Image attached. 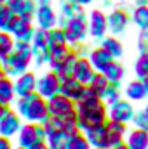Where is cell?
<instances>
[{
	"label": "cell",
	"instance_id": "cell-1",
	"mask_svg": "<svg viewBox=\"0 0 148 149\" xmlns=\"http://www.w3.org/2000/svg\"><path fill=\"white\" fill-rule=\"evenodd\" d=\"M75 111H77V121H78V128L85 130L92 125H99L106 121V104L103 102L101 97L92 95L87 87H85V94L82 99H78L75 102Z\"/></svg>",
	"mask_w": 148,
	"mask_h": 149
},
{
	"label": "cell",
	"instance_id": "cell-2",
	"mask_svg": "<svg viewBox=\"0 0 148 149\" xmlns=\"http://www.w3.org/2000/svg\"><path fill=\"white\" fill-rule=\"evenodd\" d=\"M12 108L18 111V114L25 120V121H35L42 123L47 116V99H44L37 92H30L26 95H19L16 97Z\"/></svg>",
	"mask_w": 148,
	"mask_h": 149
},
{
	"label": "cell",
	"instance_id": "cell-3",
	"mask_svg": "<svg viewBox=\"0 0 148 149\" xmlns=\"http://www.w3.org/2000/svg\"><path fill=\"white\" fill-rule=\"evenodd\" d=\"M45 141V134L40 123L35 121H23L19 132L16 134V144L21 148L30 149L32 146H35L38 142Z\"/></svg>",
	"mask_w": 148,
	"mask_h": 149
},
{
	"label": "cell",
	"instance_id": "cell-4",
	"mask_svg": "<svg viewBox=\"0 0 148 149\" xmlns=\"http://www.w3.org/2000/svg\"><path fill=\"white\" fill-rule=\"evenodd\" d=\"M63 31H65V37L68 45L72 47L75 43H80L84 38L87 37V19H85V14L84 16H73L70 17L65 24H63Z\"/></svg>",
	"mask_w": 148,
	"mask_h": 149
},
{
	"label": "cell",
	"instance_id": "cell-5",
	"mask_svg": "<svg viewBox=\"0 0 148 149\" xmlns=\"http://www.w3.org/2000/svg\"><path fill=\"white\" fill-rule=\"evenodd\" d=\"M30 68H32V61L23 57V56H19L14 50L9 56L2 57V71L9 78H16L18 74H21L23 71H26Z\"/></svg>",
	"mask_w": 148,
	"mask_h": 149
},
{
	"label": "cell",
	"instance_id": "cell-6",
	"mask_svg": "<svg viewBox=\"0 0 148 149\" xmlns=\"http://www.w3.org/2000/svg\"><path fill=\"white\" fill-rule=\"evenodd\" d=\"M59 83H61L59 76L52 70L44 71L42 74H37V88H35V92L40 94L44 99H49V97H52L54 94L59 92Z\"/></svg>",
	"mask_w": 148,
	"mask_h": 149
},
{
	"label": "cell",
	"instance_id": "cell-7",
	"mask_svg": "<svg viewBox=\"0 0 148 149\" xmlns=\"http://www.w3.org/2000/svg\"><path fill=\"white\" fill-rule=\"evenodd\" d=\"M33 24L37 28H42V30H51V28L58 26V12L54 10V7L51 5V2L37 3Z\"/></svg>",
	"mask_w": 148,
	"mask_h": 149
},
{
	"label": "cell",
	"instance_id": "cell-8",
	"mask_svg": "<svg viewBox=\"0 0 148 149\" xmlns=\"http://www.w3.org/2000/svg\"><path fill=\"white\" fill-rule=\"evenodd\" d=\"M23 121H25V120L18 114V111H16L12 106H9V108L4 111V114L0 116V135H5V137L14 139L16 134L19 132Z\"/></svg>",
	"mask_w": 148,
	"mask_h": 149
},
{
	"label": "cell",
	"instance_id": "cell-9",
	"mask_svg": "<svg viewBox=\"0 0 148 149\" xmlns=\"http://www.w3.org/2000/svg\"><path fill=\"white\" fill-rule=\"evenodd\" d=\"M77 57H78V54H77V50L75 49H68L59 59H56V61H51V64H49V70H52L54 73L59 76V80H65V78H68V76H72V70H73V64L75 61H77Z\"/></svg>",
	"mask_w": 148,
	"mask_h": 149
},
{
	"label": "cell",
	"instance_id": "cell-10",
	"mask_svg": "<svg viewBox=\"0 0 148 149\" xmlns=\"http://www.w3.org/2000/svg\"><path fill=\"white\" fill-rule=\"evenodd\" d=\"M47 111L52 116L61 118L68 113L75 111V102L72 99H68L66 95H63L61 92H58V94H54L52 97L47 99Z\"/></svg>",
	"mask_w": 148,
	"mask_h": 149
},
{
	"label": "cell",
	"instance_id": "cell-11",
	"mask_svg": "<svg viewBox=\"0 0 148 149\" xmlns=\"http://www.w3.org/2000/svg\"><path fill=\"white\" fill-rule=\"evenodd\" d=\"M33 31H35L33 21H25L19 16L14 17V21L11 24V30H9V33L14 37L16 42H32Z\"/></svg>",
	"mask_w": 148,
	"mask_h": 149
},
{
	"label": "cell",
	"instance_id": "cell-12",
	"mask_svg": "<svg viewBox=\"0 0 148 149\" xmlns=\"http://www.w3.org/2000/svg\"><path fill=\"white\" fill-rule=\"evenodd\" d=\"M84 135L87 137L91 148H105L110 149L108 146V130H106V125L105 123H99V125H92L85 130H82Z\"/></svg>",
	"mask_w": 148,
	"mask_h": 149
},
{
	"label": "cell",
	"instance_id": "cell-13",
	"mask_svg": "<svg viewBox=\"0 0 148 149\" xmlns=\"http://www.w3.org/2000/svg\"><path fill=\"white\" fill-rule=\"evenodd\" d=\"M14 80V90H16V95H26L30 92H35L37 88V73L32 71V70H26L21 74H18Z\"/></svg>",
	"mask_w": 148,
	"mask_h": 149
},
{
	"label": "cell",
	"instance_id": "cell-14",
	"mask_svg": "<svg viewBox=\"0 0 148 149\" xmlns=\"http://www.w3.org/2000/svg\"><path fill=\"white\" fill-rule=\"evenodd\" d=\"M59 92H61L63 95H66L68 99H72L73 102H77V101L82 99L84 94H85V83L78 81L75 76H68V78L61 80V83H59Z\"/></svg>",
	"mask_w": 148,
	"mask_h": 149
},
{
	"label": "cell",
	"instance_id": "cell-15",
	"mask_svg": "<svg viewBox=\"0 0 148 149\" xmlns=\"http://www.w3.org/2000/svg\"><path fill=\"white\" fill-rule=\"evenodd\" d=\"M106 30H108L106 16H105L101 10H98V9L91 10V14H89V21H87V31L91 33V37L101 38L105 33H106Z\"/></svg>",
	"mask_w": 148,
	"mask_h": 149
},
{
	"label": "cell",
	"instance_id": "cell-16",
	"mask_svg": "<svg viewBox=\"0 0 148 149\" xmlns=\"http://www.w3.org/2000/svg\"><path fill=\"white\" fill-rule=\"evenodd\" d=\"M96 73V70L92 68V64H91V61H89V57H84V56H78L77 57V61H75L73 64V70H72V76H75L78 81H82V83H89V80L92 78V74Z\"/></svg>",
	"mask_w": 148,
	"mask_h": 149
},
{
	"label": "cell",
	"instance_id": "cell-17",
	"mask_svg": "<svg viewBox=\"0 0 148 149\" xmlns=\"http://www.w3.org/2000/svg\"><path fill=\"white\" fill-rule=\"evenodd\" d=\"M106 130H108V146L115 148L124 142V134H125V123L117 121V120H108L105 121Z\"/></svg>",
	"mask_w": 148,
	"mask_h": 149
},
{
	"label": "cell",
	"instance_id": "cell-18",
	"mask_svg": "<svg viewBox=\"0 0 148 149\" xmlns=\"http://www.w3.org/2000/svg\"><path fill=\"white\" fill-rule=\"evenodd\" d=\"M110 85H111V83L108 81V78H106L105 74L99 73V71H96L85 87H87V90H89L92 95H96V97H101V99H103V95L106 94V90L110 88Z\"/></svg>",
	"mask_w": 148,
	"mask_h": 149
},
{
	"label": "cell",
	"instance_id": "cell-19",
	"mask_svg": "<svg viewBox=\"0 0 148 149\" xmlns=\"http://www.w3.org/2000/svg\"><path fill=\"white\" fill-rule=\"evenodd\" d=\"M89 61H91V64H92V68H94L96 71L103 73V71L110 66V63L113 61V57H111L103 47H96L94 50H91Z\"/></svg>",
	"mask_w": 148,
	"mask_h": 149
},
{
	"label": "cell",
	"instance_id": "cell-20",
	"mask_svg": "<svg viewBox=\"0 0 148 149\" xmlns=\"http://www.w3.org/2000/svg\"><path fill=\"white\" fill-rule=\"evenodd\" d=\"M16 90H14V80L2 74L0 76V102L4 106H12L16 101Z\"/></svg>",
	"mask_w": 148,
	"mask_h": 149
},
{
	"label": "cell",
	"instance_id": "cell-21",
	"mask_svg": "<svg viewBox=\"0 0 148 149\" xmlns=\"http://www.w3.org/2000/svg\"><path fill=\"white\" fill-rule=\"evenodd\" d=\"M131 116H132V108H131L129 102L117 101L115 104H111L110 120H117V121H124V123H125Z\"/></svg>",
	"mask_w": 148,
	"mask_h": 149
},
{
	"label": "cell",
	"instance_id": "cell-22",
	"mask_svg": "<svg viewBox=\"0 0 148 149\" xmlns=\"http://www.w3.org/2000/svg\"><path fill=\"white\" fill-rule=\"evenodd\" d=\"M129 149H148V132L143 128H136L127 137Z\"/></svg>",
	"mask_w": 148,
	"mask_h": 149
},
{
	"label": "cell",
	"instance_id": "cell-23",
	"mask_svg": "<svg viewBox=\"0 0 148 149\" xmlns=\"http://www.w3.org/2000/svg\"><path fill=\"white\" fill-rule=\"evenodd\" d=\"M106 21H108V28L111 31L118 33V31H122L127 26V14L117 9V10H113L110 14V17H106Z\"/></svg>",
	"mask_w": 148,
	"mask_h": 149
},
{
	"label": "cell",
	"instance_id": "cell-24",
	"mask_svg": "<svg viewBox=\"0 0 148 149\" xmlns=\"http://www.w3.org/2000/svg\"><path fill=\"white\" fill-rule=\"evenodd\" d=\"M65 149H91V144H89L87 137L84 135V132L78 130V132H73L68 135Z\"/></svg>",
	"mask_w": 148,
	"mask_h": 149
},
{
	"label": "cell",
	"instance_id": "cell-25",
	"mask_svg": "<svg viewBox=\"0 0 148 149\" xmlns=\"http://www.w3.org/2000/svg\"><path fill=\"white\" fill-rule=\"evenodd\" d=\"M125 95L131 99V101H141L145 95H147V87L141 80H134L127 85L125 88Z\"/></svg>",
	"mask_w": 148,
	"mask_h": 149
},
{
	"label": "cell",
	"instance_id": "cell-26",
	"mask_svg": "<svg viewBox=\"0 0 148 149\" xmlns=\"http://www.w3.org/2000/svg\"><path fill=\"white\" fill-rule=\"evenodd\" d=\"M66 139H68V134L65 130H59V132L45 135V144H47L49 149H65Z\"/></svg>",
	"mask_w": 148,
	"mask_h": 149
},
{
	"label": "cell",
	"instance_id": "cell-27",
	"mask_svg": "<svg viewBox=\"0 0 148 149\" xmlns=\"http://www.w3.org/2000/svg\"><path fill=\"white\" fill-rule=\"evenodd\" d=\"M14 43H16V40L9 31H2L0 30V59L9 56L14 50Z\"/></svg>",
	"mask_w": 148,
	"mask_h": 149
},
{
	"label": "cell",
	"instance_id": "cell-28",
	"mask_svg": "<svg viewBox=\"0 0 148 149\" xmlns=\"http://www.w3.org/2000/svg\"><path fill=\"white\" fill-rule=\"evenodd\" d=\"M103 74L108 78L110 83H118V81L122 80V76H124V68H122V64H118L117 61H111L110 66L103 71Z\"/></svg>",
	"mask_w": 148,
	"mask_h": 149
},
{
	"label": "cell",
	"instance_id": "cell-29",
	"mask_svg": "<svg viewBox=\"0 0 148 149\" xmlns=\"http://www.w3.org/2000/svg\"><path fill=\"white\" fill-rule=\"evenodd\" d=\"M16 14L7 7V3H0V30L2 31H9L11 24L14 21Z\"/></svg>",
	"mask_w": 148,
	"mask_h": 149
},
{
	"label": "cell",
	"instance_id": "cell-30",
	"mask_svg": "<svg viewBox=\"0 0 148 149\" xmlns=\"http://www.w3.org/2000/svg\"><path fill=\"white\" fill-rule=\"evenodd\" d=\"M108 54H110L111 57L115 59V57H118V56H122V52H124V49H122V43L118 42V38L115 37H108L103 40V45H101Z\"/></svg>",
	"mask_w": 148,
	"mask_h": 149
},
{
	"label": "cell",
	"instance_id": "cell-31",
	"mask_svg": "<svg viewBox=\"0 0 148 149\" xmlns=\"http://www.w3.org/2000/svg\"><path fill=\"white\" fill-rule=\"evenodd\" d=\"M42 128H44V134L45 135H49V134H54V132H59V130H63V123H61V118H58V116H52V114H49L42 123Z\"/></svg>",
	"mask_w": 148,
	"mask_h": 149
},
{
	"label": "cell",
	"instance_id": "cell-32",
	"mask_svg": "<svg viewBox=\"0 0 148 149\" xmlns=\"http://www.w3.org/2000/svg\"><path fill=\"white\" fill-rule=\"evenodd\" d=\"M132 19H134V23H136L138 26L147 28L148 26V3H141L140 7L134 9V12H132Z\"/></svg>",
	"mask_w": 148,
	"mask_h": 149
},
{
	"label": "cell",
	"instance_id": "cell-33",
	"mask_svg": "<svg viewBox=\"0 0 148 149\" xmlns=\"http://www.w3.org/2000/svg\"><path fill=\"white\" fill-rule=\"evenodd\" d=\"M35 10H37V2L35 0H25L21 10H19V17L25 19V21H33L35 17Z\"/></svg>",
	"mask_w": 148,
	"mask_h": 149
},
{
	"label": "cell",
	"instance_id": "cell-34",
	"mask_svg": "<svg viewBox=\"0 0 148 149\" xmlns=\"http://www.w3.org/2000/svg\"><path fill=\"white\" fill-rule=\"evenodd\" d=\"M32 47L33 49H47V30H42L35 26L33 37H32Z\"/></svg>",
	"mask_w": 148,
	"mask_h": 149
},
{
	"label": "cell",
	"instance_id": "cell-35",
	"mask_svg": "<svg viewBox=\"0 0 148 149\" xmlns=\"http://www.w3.org/2000/svg\"><path fill=\"white\" fill-rule=\"evenodd\" d=\"M134 70H136V74H138L140 78L148 76V52H143V54L140 56V59L136 61Z\"/></svg>",
	"mask_w": 148,
	"mask_h": 149
},
{
	"label": "cell",
	"instance_id": "cell-36",
	"mask_svg": "<svg viewBox=\"0 0 148 149\" xmlns=\"http://www.w3.org/2000/svg\"><path fill=\"white\" fill-rule=\"evenodd\" d=\"M103 99H105L110 106H111V104H115L117 101H120V99H118V90H117L115 87H111V85H110V88L106 90V94L103 95Z\"/></svg>",
	"mask_w": 148,
	"mask_h": 149
},
{
	"label": "cell",
	"instance_id": "cell-37",
	"mask_svg": "<svg viewBox=\"0 0 148 149\" xmlns=\"http://www.w3.org/2000/svg\"><path fill=\"white\" fill-rule=\"evenodd\" d=\"M5 3H7V7H9V9L18 16V14H19V10H21V7H23V3H25V0H7Z\"/></svg>",
	"mask_w": 148,
	"mask_h": 149
},
{
	"label": "cell",
	"instance_id": "cell-38",
	"mask_svg": "<svg viewBox=\"0 0 148 149\" xmlns=\"http://www.w3.org/2000/svg\"><path fill=\"white\" fill-rule=\"evenodd\" d=\"M14 148V142L11 137H5V135H0V149H12Z\"/></svg>",
	"mask_w": 148,
	"mask_h": 149
},
{
	"label": "cell",
	"instance_id": "cell-39",
	"mask_svg": "<svg viewBox=\"0 0 148 149\" xmlns=\"http://www.w3.org/2000/svg\"><path fill=\"white\" fill-rule=\"evenodd\" d=\"M140 47H141L145 52H148V26L145 28V31H143L141 37H140Z\"/></svg>",
	"mask_w": 148,
	"mask_h": 149
},
{
	"label": "cell",
	"instance_id": "cell-40",
	"mask_svg": "<svg viewBox=\"0 0 148 149\" xmlns=\"http://www.w3.org/2000/svg\"><path fill=\"white\" fill-rule=\"evenodd\" d=\"M136 121H138L140 128H143V130H147V132H148V114H147V113L140 114V118H136Z\"/></svg>",
	"mask_w": 148,
	"mask_h": 149
},
{
	"label": "cell",
	"instance_id": "cell-41",
	"mask_svg": "<svg viewBox=\"0 0 148 149\" xmlns=\"http://www.w3.org/2000/svg\"><path fill=\"white\" fill-rule=\"evenodd\" d=\"M30 149H49V148H47L45 141H42V142H38V144H35V146H32Z\"/></svg>",
	"mask_w": 148,
	"mask_h": 149
},
{
	"label": "cell",
	"instance_id": "cell-42",
	"mask_svg": "<svg viewBox=\"0 0 148 149\" xmlns=\"http://www.w3.org/2000/svg\"><path fill=\"white\" fill-rule=\"evenodd\" d=\"M77 3H80V5H87V3H91L92 0H75Z\"/></svg>",
	"mask_w": 148,
	"mask_h": 149
},
{
	"label": "cell",
	"instance_id": "cell-43",
	"mask_svg": "<svg viewBox=\"0 0 148 149\" xmlns=\"http://www.w3.org/2000/svg\"><path fill=\"white\" fill-rule=\"evenodd\" d=\"M113 149H129V146L122 142V144H118V146H115V148H113Z\"/></svg>",
	"mask_w": 148,
	"mask_h": 149
},
{
	"label": "cell",
	"instance_id": "cell-44",
	"mask_svg": "<svg viewBox=\"0 0 148 149\" xmlns=\"http://www.w3.org/2000/svg\"><path fill=\"white\" fill-rule=\"evenodd\" d=\"M7 108H9V106H4V104H2V102H0V116H2V114H4V111H5V109H7Z\"/></svg>",
	"mask_w": 148,
	"mask_h": 149
},
{
	"label": "cell",
	"instance_id": "cell-45",
	"mask_svg": "<svg viewBox=\"0 0 148 149\" xmlns=\"http://www.w3.org/2000/svg\"><path fill=\"white\" fill-rule=\"evenodd\" d=\"M143 83H145V87H147V92H148V76H145V81H143Z\"/></svg>",
	"mask_w": 148,
	"mask_h": 149
},
{
	"label": "cell",
	"instance_id": "cell-46",
	"mask_svg": "<svg viewBox=\"0 0 148 149\" xmlns=\"http://www.w3.org/2000/svg\"><path fill=\"white\" fill-rule=\"evenodd\" d=\"M4 74V71H2V59H0V76Z\"/></svg>",
	"mask_w": 148,
	"mask_h": 149
},
{
	"label": "cell",
	"instance_id": "cell-47",
	"mask_svg": "<svg viewBox=\"0 0 148 149\" xmlns=\"http://www.w3.org/2000/svg\"><path fill=\"white\" fill-rule=\"evenodd\" d=\"M12 149H26V148H21V146H18V144H16V146H14Z\"/></svg>",
	"mask_w": 148,
	"mask_h": 149
},
{
	"label": "cell",
	"instance_id": "cell-48",
	"mask_svg": "<svg viewBox=\"0 0 148 149\" xmlns=\"http://www.w3.org/2000/svg\"><path fill=\"white\" fill-rule=\"evenodd\" d=\"M37 3H42V2H51V0H35Z\"/></svg>",
	"mask_w": 148,
	"mask_h": 149
},
{
	"label": "cell",
	"instance_id": "cell-49",
	"mask_svg": "<svg viewBox=\"0 0 148 149\" xmlns=\"http://www.w3.org/2000/svg\"><path fill=\"white\" fill-rule=\"evenodd\" d=\"M5 2H7V0H0V3H5Z\"/></svg>",
	"mask_w": 148,
	"mask_h": 149
},
{
	"label": "cell",
	"instance_id": "cell-50",
	"mask_svg": "<svg viewBox=\"0 0 148 149\" xmlns=\"http://www.w3.org/2000/svg\"><path fill=\"white\" fill-rule=\"evenodd\" d=\"M91 149H105V148H91Z\"/></svg>",
	"mask_w": 148,
	"mask_h": 149
},
{
	"label": "cell",
	"instance_id": "cell-51",
	"mask_svg": "<svg viewBox=\"0 0 148 149\" xmlns=\"http://www.w3.org/2000/svg\"><path fill=\"white\" fill-rule=\"evenodd\" d=\"M145 113H147V114H148V106H147V111H145Z\"/></svg>",
	"mask_w": 148,
	"mask_h": 149
}]
</instances>
